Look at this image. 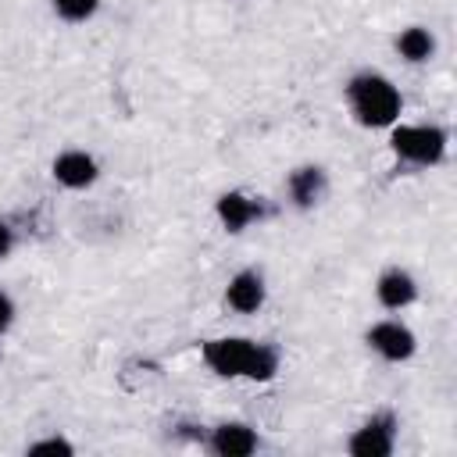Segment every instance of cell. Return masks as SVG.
<instances>
[{
  "label": "cell",
  "instance_id": "obj_1",
  "mask_svg": "<svg viewBox=\"0 0 457 457\" xmlns=\"http://www.w3.org/2000/svg\"><path fill=\"white\" fill-rule=\"evenodd\" d=\"M204 361L232 378V375H246V378H257V382H268L275 371H278V353L264 343H253V339H243V336H221V339H207L204 343Z\"/></svg>",
  "mask_w": 457,
  "mask_h": 457
},
{
  "label": "cell",
  "instance_id": "obj_2",
  "mask_svg": "<svg viewBox=\"0 0 457 457\" xmlns=\"http://www.w3.org/2000/svg\"><path fill=\"white\" fill-rule=\"evenodd\" d=\"M346 96H350V107H353L357 121L368 125V129H386L400 114V93L386 75H375V71L353 75L350 86H346Z\"/></svg>",
  "mask_w": 457,
  "mask_h": 457
},
{
  "label": "cell",
  "instance_id": "obj_3",
  "mask_svg": "<svg viewBox=\"0 0 457 457\" xmlns=\"http://www.w3.org/2000/svg\"><path fill=\"white\" fill-rule=\"evenodd\" d=\"M393 150L411 164H439L446 154V132L436 125H400L393 129Z\"/></svg>",
  "mask_w": 457,
  "mask_h": 457
},
{
  "label": "cell",
  "instance_id": "obj_4",
  "mask_svg": "<svg viewBox=\"0 0 457 457\" xmlns=\"http://www.w3.org/2000/svg\"><path fill=\"white\" fill-rule=\"evenodd\" d=\"M393 414H375L371 421H364L353 436H350V453L353 457H389L393 453Z\"/></svg>",
  "mask_w": 457,
  "mask_h": 457
},
{
  "label": "cell",
  "instance_id": "obj_5",
  "mask_svg": "<svg viewBox=\"0 0 457 457\" xmlns=\"http://www.w3.org/2000/svg\"><path fill=\"white\" fill-rule=\"evenodd\" d=\"M368 343L386 361H407L414 353V332L400 321H378L368 328Z\"/></svg>",
  "mask_w": 457,
  "mask_h": 457
},
{
  "label": "cell",
  "instance_id": "obj_6",
  "mask_svg": "<svg viewBox=\"0 0 457 457\" xmlns=\"http://www.w3.org/2000/svg\"><path fill=\"white\" fill-rule=\"evenodd\" d=\"M54 179L68 189H86L96 182V161L82 150H64L57 161H54Z\"/></svg>",
  "mask_w": 457,
  "mask_h": 457
},
{
  "label": "cell",
  "instance_id": "obj_7",
  "mask_svg": "<svg viewBox=\"0 0 457 457\" xmlns=\"http://www.w3.org/2000/svg\"><path fill=\"white\" fill-rule=\"evenodd\" d=\"M225 300H228V307L232 311H239V314H253L261 303H264V278L257 275V271H236L232 278H228V289H225Z\"/></svg>",
  "mask_w": 457,
  "mask_h": 457
},
{
  "label": "cell",
  "instance_id": "obj_8",
  "mask_svg": "<svg viewBox=\"0 0 457 457\" xmlns=\"http://www.w3.org/2000/svg\"><path fill=\"white\" fill-rule=\"evenodd\" d=\"M211 450L218 457H246V453L257 450V432L250 425H243V421H225V425L214 428Z\"/></svg>",
  "mask_w": 457,
  "mask_h": 457
},
{
  "label": "cell",
  "instance_id": "obj_9",
  "mask_svg": "<svg viewBox=\"0 0 457 457\" xmlns=\"http://www.w3.org/2000/svg\"><path fill=\"white\" fill-rule=\"evenodd\" d=\"M375 293H378V303H382V307L400 311V307H407V303L418 296V282H414L403 268H389V271H382Z\"/></svg>",
  "mask_w": 457,
  "mask_h": 457
},
{
  "label": "cell",
  "instance_id": "obj_10",
  "mask_svg": "<svg viewBox=\"0 0 457 457\" xmlns=\"http://www.w3.org/2000/svg\"><path fill=\"white\" fill-rule=\"evenodd\" d=\"M328 182H325V171L318 164H303L289 175V200L296 207H314L321 196H325Z\"/></svg>",
  "mask_w": 457,
  "mask_h": 457
},
{
  "label": "cell",
  "instance_id": "obj_11",
  "mask_svg": "<svg viewBox=\"0 0 457 457\" xmlns=\"http://www.w3.org/2000/svg\"><path fill=\"white\" fill-rule=\"evenodd\" d=\"M257 214H261V207L243 193H221L218 196V218L228 232H243Z\"/></svg>",
  "mask_w": 457,
  "mask_h": 457
},
{
  "label": "cell",
  "instance_id": "obj_12",
  "mask_svg": "<svg viewBox=\"0 0 457 457\" xmlns=\"http://www.w3.org/2000/svg\"><path fill=\"white\" fill-rule=\"evenodd\" d=\"M396 50H400V57H403V61L421 64V61H428V57L436 54V39H432V32H428V29L411 25V29H403V32L396 36Z\"/></svg>",
  "mask_w": 457,
  "mask_h": 457
},
{
  "label": "cell",
  "instance_id": "obj_13",
  "mask_svg": "<svg viewBox=\"0 0 457 457\" xmlns=\"http://www.w3.org/2000/svg\"><path fill=\"white\" fill-rule=\"evenodd\" d=\"M96 7H100V0H54V11L64 21H86Z\"/></svg>",
  "mask_w": 457,
  "mask_h": 457
},
{
  "label": "cell",
  "instance_id": "obj_14",
  "mask_svg": "<svg viewBox=\"0 0 457 457\" xmlns=\"http://www.w3.org/2000/svg\"><path fill=\"white\" fill-rule=\"evenodd\" d=\"M29 453H32V457H39V453H64V457H68V453H75V446H71L68 439H43V443H32Z\"/></svg>",
  "mask_w": 457,
  "mask_h": 457
},
{
  "label": "cell",
  "instance_id": "obj_15",
  "mask_svg": "<svg viewBox=\"0 0 457 457\" xmlns=\"http://www.w3.org/2000/svg\"><path fill=\"white\" fill-rule=\"evenodd\" d=\"M11 321H14V303H11L7 293H0V332H7Z\"/></svg>",
  "mask_w": 457,
  "mask_h": 457
},
{
  "label": "cell",
  "instance_id": "obj_16",
  "mask_svg": "<svg viewBox=\"0 0 457 457\" xmlns=\"http://www.w3.org/2000/svg\"><path fill=\"white\" fill-rule=\"evenodd\" d=\"M11 246H14V232H11L7 221H0V261L11 253Z\"/></svg>",
  "mask_w": 457,
  "mask_h": 457
}]
</instances>
